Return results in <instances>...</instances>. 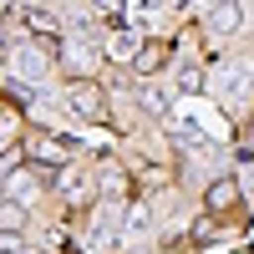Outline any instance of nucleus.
<instances>
[{"mask_svg": "<svg viewBox=\"0 0 254 254\" xmlns=\"http://www.w3.org/2000/svg\"><path fill=\"white\" fill-rule=\"evenodd\" d=\"M66 107L76 117H87V122H102L107 117V102H102V87L97 81H76V87H66Z\"/></svg>", "mask_w": 254, "mask_h": 254, "instance_id": "f257e3e1", "label": "nucleus"}, {"mask_svg": "<svg viewBox=\"0 0 254 254\" xmlns=\"http://www.w3.org/2000/svg\"><path fill=\"white\" fill-rule=\"evenodd\" d=\"M203 203H208V214H229V208L239 203V183L234 178H214L203 188Z\"/></svg>", "mask_w": 254, "mask_h": 254, "instance_id": "f03ea898", "label": "nucleus"}, {"mask_svg": "<svg viewBox=\"0 0 254 254\" xmlns=\"http://www.w3.org/2000/svg\"><path fill=\"white\" fill-rule=\"evenodd\" d=\"M15 71H26V76H36V71H46V56L36 51V41H26V46L15 51Z\"/></svg>", "mask_w": 254, "mask_h": 254, "instance_id": "7ed1b4c3", "label": "nucleus"}, {"mask_svg": "<svg viewBox=\"0 0 254 254\" xmlns=\"http://www.w3.org/2000/svg\"><path fill=\"white\" fill-rule=\"evenodd\" d=\"M239 5H234V0H224V5L214 10V15H208V26H214V31H239Z\"/></svg>", "mask_w": 254, "mask_h": 254, "instance_id": "20e7f679", "label": "nucleus"}, {"mask_svg": "<svg viewBox=\"0 0 254 254\" xmlns=\"http://www.w3.org/2000/svg\"><path fill=\"white\" fill-rule=\"evenodd\" d=\"M163 61H168V46H147V51L132 56V71H158Z\"/></svg>", "mask_w": 254, "mask_h": 254, "instance_id": "39448f33", "label": "nucleus"}, {"mask_svg": "<svg viewBox=\"0 0 254 254\" xmlns=\"http://www.w3.org/2000/svg\"><path fill=\"white\" fill-rule=\"evenodd\" d=\"M97 10H107V15H112V10H117V0H97Z\"/></svg>", "mask_w": 254, "mask_h": 254, "instance_id": "423d86ee", "label": "nucleus"}, {"mask_svg": "<svg viewBox=\"0 0 254 254\" xmlns=\"http://www.w3.org/2000/svg\"><path fill=\"white\" fill-rule=\"evenodd\" d=\"M5 254H10V249H5Z\"/></svg>", "mask_w": 254, "mask_h": 254, "instance_id": "0eeeda50", "label": "nucleus"}]
</instances>
